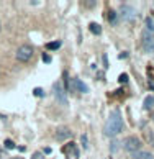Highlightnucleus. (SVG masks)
<instances>
[{"label":"nucleus","mask_w":154,"mask_h":159,"mask_svg":"<svg viewBox=\"0 0 154 159\" xmlns=\"http://www.w3.org/2000/svg\"><path fill=\"white\" fill-rule=\"evenodd\" d=\"M123 129V118H121V113L118 110H113L108 116V120H106L105 126H103V133L106 136H116L118 133H120Z\"/></svg>","instance_id":"1"},{"label":"nucleus","mask_w":154,"mask_h":159,"mask_svg":"<svg viewBox=\"0 0 154 159\" xmlns=\"http://www.w3.org/2000/svg\"><path fill=\"white\" fill-rule=\"evenodd\" d=\"M123 146H125V149L128 152H131V154H138V152L141 151V141L139 138H136V136H128L125 141H123Z\"/></svg>","instance_id":"2"},{"label":"nucleus","mask_w":154,"mask_h":159,"mask_svg":"<svg viewBox=\"0 0 154 159\" xmlns=\"http://www.w3.org/2000/svg\"><path fill=\"white\" fill-rule=\"evenodd\" d=\"M31 56H33V48L29 44H23L18 48V51H16V59L21 61V62H26L31 59Z\"/></svg>","instance_id":"3"},{"label":"nucleus","mask_w":154,"mask_h":159,"mask_svg":"<svg viewBox=\"0 0 154 159\" xmlns=\"http://www.w3.org/2000/svg\"><path fill=\"white\" fill-rule=\"evenodd\" d=\"M143 49L146 52L154 51V33L147 31L146 28H144V31H143Z\"/></svg>","instance_id":"4"},{"label":"nucleus","mask_w":154,"mask_h":159,"mask_svg":"<svg viewBox=\"0 0 154 159\" xmlns=\"http://www.w3.org/2000/svg\"><path fill=\"white\" fill-rule=\"evenodd\" d=\"M62 152L67 159H79V148H77L75 143H67L62 148Z\"/></svg>","instance_id":"5"},{"label":"nucleus","mask_w":154,"mask_h":159,"mask_svg":"<svg viewBox=\"0 0 154 159\" xmlns=\"http://www.w3.org/2000/svg\"><path fill=\"white\" fill-rule=\"evenodd\" d=\"M51 92H52V95H54L61 103H66V102H67V100H66V93H64V87L59 84V82H56V84L52 85Z\"/></svg>","instance_id":"6"},{"label":"nucleus","mask_w":154,"mask_h":159,"mask_svg":"<svg viewBox=\"0 0 154 159\" xmlns=\"http://www.w3.org/2000/svg\"><path fill=\"white\" fill-rule=\"evenodd\" d=\"M120 11H121V16H123L125 20H133V18H134V15H136L134 8H133V7H129L128 3H123V5H121V8H120Z\"/></svg>","instance_id":"7"},{"label":"nucleus","mask_w":154,"mask_h":159,"mask_svg":"<svg viewBox=\"0 0 154 159\" xmlns=\"http://www.w3.org/2000/svg\"><path fill=\"white\" fill-rule=\"evenodd\" d=\"M72 136V133H70V129L67 126H59L56 129V139L57 141H64V139H69Z\"/></svg>","instance_id":"8"},{"label":"nucleus","mask_w":154,"mask_h":159,"mask_svg":"<svg viewBox=\"0 0 154 159\" xmlns=\"http://www.w3.org/2000/svg\"><path fill=\"white\" fill-rule=\"evenodd\" d=\"M88 30H90L93 34H100V33H102V26H100L98 25V23H88Z\"/></svg>","instance_id":"9"},{"label":"nucleus","mask_w":154,"mask_h":159,"mask_svg":"<svg viewBox=\"0 0 154 159\" xmlns=\"http://www.w3.org/2000/svg\"><path fill=\"white\" fill-rule=\"evenodd\" d=\"M144 28H146L147 31L154 33V18H152V16H147V18H146V21H144Z\"/></svg>","instance_id":"10"},{"label":"nucleus","mask_w":154,"mask_h":159,"mask_svg":"<svg viewBox=\"0 0 154 159\" xmlns=\"http://www.w3.org/2000/svg\"><path fill=\"white\" fill-rule=\"evenodd\" d=\"M143 107H144L146 110H151V108L154 107V97H152V95H149V97H146V98H144Z\"/></svg>","instance_id":"11"},{"label":"nucleus","mask_w":154,"mask_h":159,"mask_svg":"<svg viewBox=\"0 0 154 159\" xmlns=\"http://www.w3.org/2000/svg\"><path fill=\"white\" fill-rule=\"evenodd\" d=\"M134 157H136V159H154V156L151 154V152H146V151H143V149H141L138 154H134Z\"/></svg>","instance_id":"12"},{"label":"nucleus","mask_w":154,"mask_h":159,"mask_svg":"<svg viewBox=\"0 0 154 159\" xmlns=\"http://www.w3.org/2000/svg\"><path fill=\"white\" fill-rule=\"evenodd\" d=\"M74 84H75V89H79L80 92H88V89H87V85L84 84V82H82V80H79V79H75L74 80Z\"/></svg>","instance_id":"13"},{"label":"nucleus","mask_w":154,"mask_h":159,"mask_svg":"<svg viewBox=\"0 0 154 159\" xmlns=\"http://www.w3.org/2000/svg\"><path fill=\"white\" fill-rule=\"evenodd\" d=\"M46 48L48 49H59L61 48V41H51V43L46 44Z\"/></svg>","instance_id":"14"},{"label":"nucleus","mask_w":154,"mask_h":159,"mask_svg":"<svg viewBox=\"0 0 154 159\" xmlns=\"http://www.w3.org/2000/svg\"><path fill=\"white\" fill-rule=\"evenodd\" d=\"M115 20H116V11H115V10H108V21L113 25Z\"/></svg>","instance_id":"15"},{"label":"nucleus","mask_w":154,"mask_h":159,"mask_svg":"<svg viewBox=\"0 0 154 159\" xmlns=\"http://www.w3.org/2000/svg\"><path fill=\"white\" fill-rule=\"evenodd\" d=\"M118 139H111V144H110V148H111V152H116L118 151Z\"/></svg>","instance_id":"16"},{"label":"nucleus","mask_w":154,"mask_h":159,"mask_svg":"<svg viewBox=\"0 0 154 159\" xmlns=\"http://www.w3.org/2000/svg\"><path fill=\"white\" fill-rule=\"evenodd\" d=\"M5 148H7V149H13L15 148V143L11 139H5Z\"/></svg>","instance_id":"17"},{"label":"nucleus","mask_w":154,"mask_h":159,"mask_svg":"<svg viewBox=\"0 0 154 159\" xmlns=\"http://www.w3.org/2000/svg\"><path fill=\"white\" fill-rule=\"evenodd\" d=\"M33 93H34L36 97H44V90H43V89H38V87L33 90Z\"/></svg>","instance_id":"18"},{"label":"nucleus","mask_w":154,"mask_h":159,"mask_svg":"<svg viewBox=\"0 0 154 159\" xmlns=\"http://www.w3.org/2000/svg\"><path fill=\"white\" fill-rule=\"evenodd\" d=\"M118 80H120V84H125V82H128V75L126 74H121L120 77H118Z\"/></svg>","instance_id":"19"},{"label":"nucleus","mask_w":154,"mask_h":159,"mask_svg":"<svg viewBox=\"0 0 154 159\" xmlns=\"http://www.w3.org/2000/svg\"><path fill=\"white\" fill-rule=\"evenodd\" d=\"M31 159H44V154L43 152H34V154L31 156Z\"/></svg>","instance_id":"20"},{"label":"nucleus","mask_w":154,"mask_h":159,"mask_svg":"<svg viewBox=\"0 0 154 159\" xmlns=\"http://www.w3.org/2000/svg\"><path fill=\"white\" fill-rule=\"evenodd\" d=\"M82 144H84V148H87V136H85V134H82Z\"/></svg>","instance_id":"21"},{"label":"nucleus","mask_w":154,"mask_h":159,"mask_svg":"<svg viewBox=\"0 0 154 159\" xmlns=\"http://www.w3.org/2000/svg\"><path fill=\"white\" fill-rule=\"evenodd\" d=\"M43 61H44V62H51V57H49V54H43Z\"/></svg>","instance_id":"22"},{"label":"nucleus","mask_w":154,"mask_h":159,"mask_svg":"<svg viewBox=\"0 0 154 159\" xmlns=\"http://www.w3.org/2000/svg\"><path fill=\"white\" fill-rule=\"evenodd\" d=\"M43 154H51V148H44V151H43Z\"/></svg>","instance_id":"23"},{"label":"nucleus","mask_w":154,"mask_h":159,"mask_svg":"<svg viewBox=\"0 0 154 159\" xmlns=\"http://www.w3.org/2000/svg\"><path fill=\"white\" fill-rule=\"evenodd\" d=\"M151 144H152V146H154V139H152V141H151Z\"/></svg>","instance_id":"24"},{"label":"nucleus","mask_w":154,"mask_h":159,"mask_svg":"<svg viewBox=\"0 0 154 159\" xmlns=\"http://www.w3.org/2000/svg\"><path fill=\"white\" fill-rule=\"evenodd\" d=\"M13 159H23V157H13Z\"/></svg>","instance_id":"25"},{"label":"nucleus","mask_w":154,"mask_h":159,"mask_svg":"<svg viewBox=\"0 0 154 159\" xmlns=\"http://www.w3.org/2000/svg\"><path fill=\"white\" fill-rule=\"evenodd\" d=\"M152 120H154V113H152Z\"/></svg>","instance_id":"26"}]
</instances>
